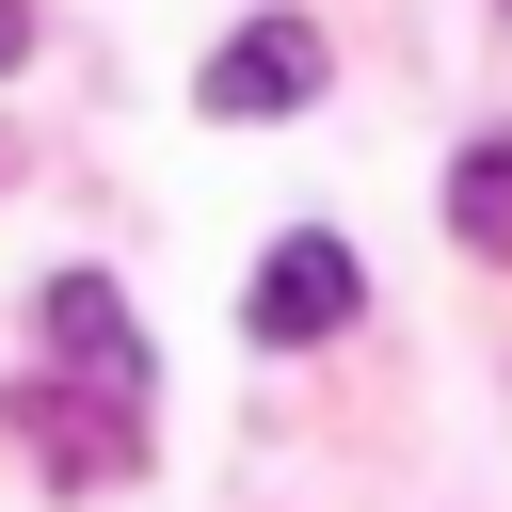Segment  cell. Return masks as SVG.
Returning a JSON list of instances; mask_svg holds the SVG:
<instances>
[{
	"instance_id": "3957f363",
	"label": "cell",
	"mask_w": 512,
	"mask_h": 512,
	"mask_svg": "<svg viewBox=\"0 0 512 512\" xmlns=\"http://www.w3.org/2000/svg\"><path fill=\"white\" fill-rule=\"evenodd\" d=\"M32 336L64 352V384H128V400H144V320H128L112 272H48V288H32Z\"/></svg>"
},
{
	"instance_id": "5b68a950",
	"label": "cell",
	"mask_w": 512,
	"mask_h": 512,
	"mask_svg": "<svg viewBox=\"0 0 512 512\" xmlns=\"http://www.w3.org/2000/svg\"><path fill=\"white\" fill-rule=\"evenodd\" d=\"M0 64H32V0H0Z\"/></svg>"
},
{
	"instance_id": "6da1fadb",
	"label": "cell",
	"mask_w": 512,
	"mask_h": 512,
	"mask_svg": "<svg viewBox=\"0 0 512 512\" xmlns=\"http://www.w3.org/2000/svg\"><path fill=\"white\" fill-rule=\"evenodd\" d=\"M368 304V256L336 240V224H288L272 256H256V288H240V336H272V352H304V336H336Z\"/></svg>"
},
{
	"instance_id": "277c9868",
	"label": "cell",
	"mask_w": 512,
	"mask_h": 512,
	"mask_svg": "<svg viewBox=\"0 0 512 512\" xmlns=\"http://www.w3.org/2000/svg\"><path fill=\"white\" fill-rule=\"evenodd\" d=\"M448 224H464V240H512V128H480V144L448 160Z\"/></svg>"
},
{
	"instance_id": "7a4b0ae2",
	"label": "cell",
	"mask_w": 512,
	"mask_h": 512,
	"mask_svg": "<svg viewBox=\"0 0 512 512\" xmlns=\"http://www.w3.org/2000/svg\"><path fill=\"white\" fill-rule=\"evenodd\" d=\"M192 96H208V128L304 112V96H320V32H304V16H256V32H224V48L192 64Z\"/></svg>"
}]
</instances>
